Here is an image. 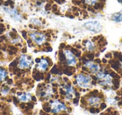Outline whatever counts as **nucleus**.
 <instances>
[{
    "label": "nucleus",
    "instance_id": "1",
    "mask_svg": "<svg viewBox=\"0 0 122 115\" xmlns=\"http://www.w3.org/2000/svg\"><path fill=\"white\" fill-rule=\"evenodd\" d=\"M75 84L82 89H87L91 86L92 78L89 74L79 73L75 76Z\"/></svg>",
    "mask_w": 122,
    "mask_h": 115
},
{
    "label": "nucleus",
    "instance_id": "2",
    "mask_svg": "<svg viewBox=\"0 0 122 115\" xmlns=\"http://www.w3.org/2000/svg\"><path fill=\"white\" fill-rule=\"evenodd\" d=\"M29 39L37 46H43L47 40V34L40 31H32L29 34Z\"/></svg>",
    "mask_w": 122,
    "mask_h": 115
},
{
    "label": "nucleus",
    "instance_id": "3",
    "mask_svg": "<svg viewBox=\"0 0 122 115\" xmlns=\"http://www.w3.org/2000/svg\"><path fill=\"white\" fill-rule=\"evenodd\" d=\"M96 80L98 81V83L100 86H111L112 82H113V78H112L111 75L108 74L101 70L96 74Z\"/></svg>",
    "mask_w": 122,
    "mask_h": 115
},
{
    "label": "nucleus",
    "instance_id": "4",
    "mask_svg": "<svg viewBox=\"0 0 122 115\" xmlns=\"http://www.w3.org/2000/svg\"><path fill=\"white\" fill-rule=\"evenodd\" d=\"M64 58H65V61L66 63L67 66H75L78 64V61H77V56L72 52L70 50L65 49L63 51Z\"/></svg>",
    "mask_w": 122,
    "mask_h": 115
},
{
    "label": "nucleus",
    "instance_id": "5",
    "mask_svg": "<svg viewBox=\"0 0 122 115\" xmlns=\"http://www.w3.org/2000/svg\"><path fill=\"white\" fill-rule=\"evenodd\" d=\"M84 28L92 33H100L102 30V25L98 20L87 21L84 24Z\"/></svg>",
    "mask_w": 122,
    "mask_h": 115
},
{
    "label": "nucleus",
    "instance_id": "6",
    "mask_svg": "<svg viewBox=\"0 0 122 115\" xmlns=\"http://www.w3.org/2000/svg\"><path fill=\"white\" fill-rule=\"evenodd\" d=\"M32 61L33 60L31 56H27V55H22L18 61V67L21 70L29 69L32 64Z\"/></svg>",
    "mask_w": 122,
    "mask_h": 115
},
{
    "label": "nucleus",
    "instance_id": "7",
    "mask_svg": "<svg viewBox=\"0 0 122 115\" xmlns=\"http://www.w3.org/2000/svg\"><path fill=\"white\" fill-rule=\"evenodd\" d=\"M50 108H51V113L57 114L61 112L65 111L67 109L66 105L62 102L59 101V100H54V102H52L50 104Z\"/></svg>",
    "mask_w": 122,
    "mask_h": 115
},
{
    "label": "nucleus",
    "instance_id": "8",
    "mask_svg": "<svg viewBox=\"0 0 122 115\" xmlns=\"http://www.w3.org/2000/svg\"><path fill=\"white\" fill-rule=\"evenodd\" d=\"M84 67L86 68V71H89L92 74L96 75L100 71V66L96 62L91 61H86L84 63Z\"/></svg>",
    "mask_w": 122,
    "mask_h": 115
},
{
    "label": "nucleus",
    "instance_id": "9",
    "mask_svg": "<svg viewBox=\"0 0 122 115\" xmlns=\"http://www.w3.org/2000/svg\"><path fill=\"white\" fill-rule=\"evenodd\" d=\"M4 10L6 12V14H8L11 18H12L15 21H21L22 20V15H21L20 13L18 11L17 9L15 8H4Z\"/></svg>",
    "mask_w": 122,
    "mask_h": 115
},
{
    "label": "nucleus",
    "instance_id": "10",
    "mask_svg": "<svg viewBox=\"0 0 122 115\" xmlns=\"http://www.w3.org/2000/svg\"><path fill=\"white\" fill-rule=\"evenodd\" d=\"M36 62L38 63L36 68L38 69L39 71H42L44 72L46 71L49 67V60H47L46 58H39L38 60H36Z\"/></svg>",
    "mask_w": 122,
    "mask_h": 115
},
{
    "label": "nucleus",
    "instance_id": "11",
    "mask_svg": "<svg viewBox=\"0 0 122 115\" xmlns=\"http://www.w3.org/2000/svg\"><path fill=\"white\" fill-rule=\"evenodd\" d=\"M102 98L101 97L98 96L96 94H92L87 98V103L90 107H98L99 105L101 104Z\"/></svg>",
    "mask_w": 122,
    "mask_h": 115
},
{
    "label": "nucleus",
    "instance_id": "12",
    "mask_svg": "<svg viewBox=\"0 0 122 115\" xmlns=\"http://www.w3.org/2000/svg\"><path fill=\"white\" fill-rule=\"evenodd\" d=\"M84 46L85 47L86 51H90V52L95 51V49H96V45H95V43L90 40H85L84 41Z\"/></svg>",
    "mask_w": 122,
    "mask_h": 115
},
{
    "label": "nucleus",
    "instance_id": "13",
    "mask_svg": "<svg viewBox=\"0 0 122 115\" xmlns=\"http://www.w3.org/2000/svg\"><path fill=\"white\" fill-rule=\"evenodd\" d=\"M32 99V96L28 92H23L19 96V100L23 103H28Z\"/></svg>",
    "mask_w": 122,
    "mask_h": 115
},
{
    "label": "nucleus",
    "instance_id": "14",
    "mask_svg": "<svg viewBox=\"0 0 122 115\" xmlns=\"http://www.w3.org/2000/svg\"><path fill=\"white\" fill-rule=\"evenodd\" d=\"M112 21L115 23H121L122 22V11L118 13H115V14H113L110 17Z\"/></svg>",
    "mask_w": 122,
    "mask_h": 115
},
{
    "label": "nucleus",
    "instance_id": "15",
    "mask_svg": "<svg viewBox=\"0 0 122 115\" xmlns=\"http://www.w3.org/2000/svg\"><path fill=\"white\" fill-rule=\"evenodd\" d=\"M8 71L4 68H0V82L8 76Z\"/></svg>",
    "mask_w": 122,
    "mask_h": 115
},
{
    "label": "nucleus",
    "instance_id": "16",
    "mask_svg": "<svg viewBox=\"0 0 122 115\" xmlns=\"http://www.w3.org/2000/svg\"><path fill=\"white\" fill-rule=\"evenodd\" d=\"M98 2H99V0H85V1H84V3H85L87 6H92V7L95 6Z\"/></svg>",
    "mask_w": 122,
    "mask_h": 115
},
{
    "label": "nucleus",
    "instance_id": "17",
    "mask_svg": "<svg viewBox=\"0 0 122 115\" xmlns=\"http://www.w3.org/2000/svg\"><path fill=\"white\" fill-rule=\"evenodd\" d=\"M14 3L13 2L12 0H9V1H7V2L5 3V6L7 7V6H10V5H14Z\"/></svg>",
    "mask_w": 122,
    "mask_h": 115
},
{
    "label": "nucleus",
    "instance_id": "18",
    "mask_svg": "<svg viewBox=\"0 0 122 115\" xmlns=\"http://www.w3.org/2000/svg\"><path fill=\"white\" fill-rule=\"evenodd\" d=\"M9 87H5V88H3L2 89V93H4V94H6V93H9Z\"/></svg>",
    "mask_w": 122,
    "mask_h": 115
},
{
    "label": "nucleus",
    "instance_id": "19",
    "mask_svg": "<svg viewBox=\"0 0 122 115\" xmlns=\"http://www.w3.org/2000/svg\"><path fill=\"white\" fill-rule=\"evenodd\" d=\"M119 69L122 70V60L119 62Z\"/></svg>",
    "mask_w": 122,
    "mask_h": 115
},
{
    "label": "nucleus",
    "instance_id": "20",
    "mask_svg": "<svg viewBox=\"0 0 122 115\" xmlns=\"http://www.w3.org/2000/svg\"><path fill=\"white\" fill-rule=\"evenodd\" d=\"M117 1H118V3H119V4H122V0H117Z\"/></svg>",
    "mask_w": 122,
    "mask_h": 115
}]
</instances>
